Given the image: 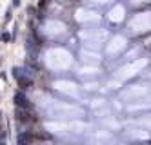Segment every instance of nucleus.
<instances>
[{"label": "nucleus", "mask_w": 151, "mask_h": 145, "mask_svg": "<svg viewBox=\"0 0 151 145\" xmlns=\"http://www.w3.org/2000/svg\"><path fill=\"white\" fill-rule=\"evenodd\" d=\"M15 102H17V105H20V107H26V105H27V98H26L24 93H17V94H15Z\"/></svg>", "instance_id": "f257e3e1"}, {"label": "nucleus", "mask_w": 151, "mask_h": 145, "mask_svg": "<svg viewBox=\"0 0 151 145\" xmlns=\"http://www.w3.org/2000/svg\"><path fill=\"white\" fill-rule=\"evenodd\" d=\"M20 4V0H13V6H18Z\"/></svg>", "instance_id": "7ed1b4c3"}, {"label": "nucleus", "mask_w": 151, "mask_h": 145, "mask_svg": "<svg viewBox=\"0 0 151 145\" xmlns=\"http://www.w3.org/2000/svg\"><path fill=\"white\" fill-rule=\"evenodd\" d=\"M26 141H31V136L29 134H22L18 138V143H26Z\"/></svg>", "instance_id": "f03ea898"}]
</instances>
